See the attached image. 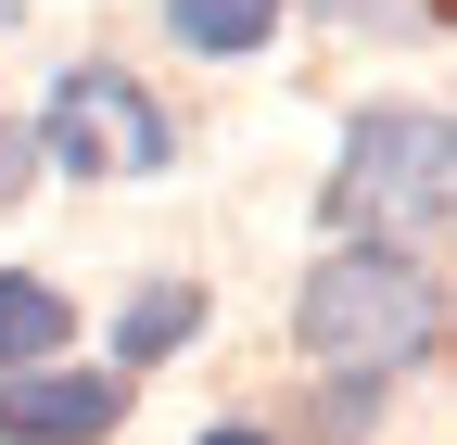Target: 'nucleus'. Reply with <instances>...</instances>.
I'll return each mask as SVG.
<instances>
[{
    "label": "nucleus",
    "instance_id": "1",
    "mask_svg": "<svg viewBox=\"0 0 457 445\" xmlns=\"http://www.w3.org/2000/svg\"><path fill=\"white\" fill-rule=\"evenodd\" d=\"M293 331H305V357L394 382V369H420L445 344V281H432L420 242H330L305 267V293H293Z\"/></svg>",
    "mask_w": 457,
    "mask_h": 445
},
{
    "label": "nucleus",
    "instance_id": "2",
    "mask_svg": "<svg viewBox=\"0 0 457 445\" xmlns=\"http://www.w3.org/2000/svg\"><path fill=\"white\" fill-rule=\"evenodd\" d=\"M445 204H457V128H445V102H356L318 216H330L343 242H394V230L432 242Z\"/></svg>",
    "mask_w": 457,
    "mask_h": 445
},
{
    "label": "nucleus",
    "instance_id": "3",
    "mask_svg": "<svg viewBox=\"0 0 457 445\" xmlns=\"http://www.w3.org/2000/svg\"><path fill=\"white\" fill-rule=\"evenodd\" d=\"M38 165H64V179H165L179 165V115L128 77V64H64L26 128Z\"/></svg>",
    "mask_w": 457,
    "mask_h": 445
},
{
    "label": "nucleus",
    "instance_id": "4",
    "mask_svg": "<svg viewBox=\"0 0 457 445\" xmlns=\"http://www.w3.org/2000/svg\"><path fill=\"white\" fill-rule=\"evenodd\" d=\"M114 420H128V382H114V369L51 357V369H13V382H0V445H102Z\"/></svg>",
    "mask_w": 457,
    "mask_h": 445
},
{
    "label": "nucleus",
    "instance_id": "5",
    "mask_svg": "<svg viewBox=\"0 0 457 445\" xmlns=\"http://www.w3.org/2000/svg\"><path fill=\"white\" fill-rule=\"evenodd\" d=\"M204 281H140L128 306H114V382L128 369H153V357H179V344H204Z\"/></svg>",
    "mask_w": 457,
    "mask_h": 445
},
{
    "label": "nucleus",
    "instance_id": "6",
    "mask_svg": "<svg viewBox=\"0 0 457 445\" xmlns=\"http://www.w3.org/2000/svg\"><path fill=\"white\" fill-rule=\"evenodd\" d=\"M64 344H77V306L51 293L38 267H0V382H13V369H51Z\"/></svg>",
    "mask_w": 457,
    "mask_h": 445
},
{
    "label": "nucleus",
    "instance_id": "7",
    "mask_svg": "<svg viewBox=\"0 0 457 445\" xmlns=\"http://www.w3.org/2000/svg\"><path fill=\"white\" fill-rule=\"evenodd\" d=\"M279 26H293V0H165V38L204 51V64H242V51H267Z\"/></svg>",
    "mask_w": 457,
    "mask_h": 445
},
{
    "label": "nucleus",
    "instance_id": "8",
    "mask_svg": "<svg viewBox=\"0 0 457 445\" xmlns=\"http://www.w3.org/2000/svg\"><path fill=\"white\" fill-rule=\"evenodd\" d=\"M381 395H394L381 369H343L330 395H318V420H305V432H318V445H369V420H381Z\"/></svg>",
    "mask_w": 457,
    "mask_h": 445
},
{
    "label": "nucleus",
    "instance_id": "9",
    "mask_svg": "<svg viewBox=\"0 0 457 445\" xmlns=\"http://www.w3.org/2000/svg\"><path fill=\"white\" fill-rule=\"evenodd\" d=\"M318 13H330V26H369V38H381V26H445V0H318Z\"/></svg>",
    "mask_w": 457,
    "mask_h": 445
},
{
    "label": "nucleus",
    "instance_id": "10",
    "mask_svg": "<svg viewBox=\"0 0 457 445\" xmlns=\"http://www.w3.org/2000/svg\"><path fill=\"white\" fill-rule=\"evenodd\" d=\"M26 179H38V153H26V128H13V115H0V216H13V191H26Z\"/></svg>",
    "mask_w": 457,
    "mask_h": 445
},
{
    "label": "nucleus",
    "instance_id": "11",
    "mask_svg": "<svg viewBox=\"0 0 457 445\" xmlns=\"http://www.w3.org/2000/svg\"><path fill=\"white\" fill-rule=\"evenodd\" d=\"M191 445H279V432H254V420H216V432H191Z\"/></svg>",
    "mask_w": 457,
    "mask_h": 445
}]
</instances>
